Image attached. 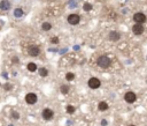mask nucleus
Returning a JSON list of instances; mask_svg holds the SVG:
<instances>
[{"mask_svg": "<svg viewBox=\"0 0 147 126\" xmlns=\"http://www.w3.org/2000/svg\"><path fill=\"white\" fill-rule=\"evenodd\" d=\"M12 88H13V87H12V84H10V83H6V84H5V89H6V90H10Z\"/></svg>", "mask_w": 147, "mask_h": 126, "instance_id": "23", "label": "nucleus"}, {"mask_svg": "<svg viewBox=\"0 0 147 126\" xmlns=\"http://www.w3.org/2000/svg\"><path fill=\"white\" fill-rule=\"evenodd\" d=\"M66 79H67L68 81H72V80L75 79V74H74V73H67Z\"/></svg>", "mask_w": 147, "mask_h": 126, "instance_id": "18", "label": "nucleus"}, {"mask_svg": "<svg viewBox=\"0 0 147 126\" xmlns=\"http://www.w3.org/2000/svg\"><path fill=\"white\" fill-rule=\"evenodd\" d=\"M53 116H54V112H53L51 109H45L43 111V118L45 120H50V119H52Z\"/></svg>", "mask_w": 147, "mask_h": 126, "instance_id": "8", "label": "nucleus"}, {"mask_svg": "<svg viewBox=\"0 0 147 126\" xmlns=\"http://www.w3.org/2000/svg\"><path fill=\"white\" fill-rule=\"evenodd\" d=\"M98 65L101 67V68H108L109 65H110V59L107 57V56H100L98 58Z\"/></svg>", "mask_w": 147, "mask_h": 126, "instance_id": "1", "label": "nucleus"}, {"mask_svg": "<svg viewBox=\"0 0 147 126\" xmlns=\"http://www.w3.org/2000/svg\"><path fill=\"white\" fill-rule=\"evenodd\" d=\"M144 30H145V28H144V26L141 23H136L132 27V31H133L134 35H141L144 33Z\"/></svg>", "mask_w": 147, "mask_h": 126, "instance_id": "5", "label": "nucleus"}, {"mask_svg": "<svg viewBox=\"0 0 147 126\" xmlns=\"http://www.w3.org/2000/svg\"><path fill=\"white\" fill-rule=\"evenodd\" d=\"M37 95H36L35 93H28L25 95V102L28 104H30V105H32V104H35L36 102H37Z\"/></svg>", "mask_w": 147, "mask_h": 126, "instance_id": "2", "label": "nucleus"}, {"mask_svg": "<svg viewBox=\"0 0 147 126\" xmlns=\"http://www.w3.org/2000/svg\"><path fill=\"white\" fill-rule=\"evenodd\" d=\"M92 9V5L90 4V2H85L84 4V10L85 12H88V10H91Z\"/></svg>", "mask_w": 147, "mask_h": 126, "instance_id": "19", "label": "nucleus"}, {"mask_svg": "<svg viewBox=\"0 0 147 126\" xmlns=\"http://www.w3.org/2000/svg\"><path fill=\"white\" fill-rule=\"evenodd\" d=\"M14 15H15V18H21L23 15V10L21 8H16L14 10Z\"/></svg>", "mask_w": 147, "mask_h": 126, "instance_id": "16", "label": "nucleus"}, {"mask_svg": "<svg viewBox=\"0 0 147 126\" xmlns=\"http://www.w3.org/2000/svg\"><path fill=\"white\" fill-rule=\"evenodd\" d=\"M51 42L54 43V44H56V43H59V38L58 37H53L52 39H51Z\"/></svg>", "mask_w": 147, "mask_h": 126, "instance_id": "22", "label": "nucleus"}, {"mask_svg": "<svg viewBox=\"0 0 147 126\" xmlns=\"http://www.w3.org/2000/svg\"><path fill=\"white\" fill-rule=\"evenodd\" d=\"M98 109H99L100 111H105V110H107V109H108V104H107V102H100L99 105H98Z\"/></svg>", "mask_w": 147, "mask_h": 126, "instance_id": "12", "label": "nucleus"}, {"mask_svg": "<svg viewBox=\"0 0 147 126\" xmlns=\"http://www.w3.org/2000/svg\"><path fill=\"white\" fill-rule=\"evenodd\" d=\"M133 21H136V23H145L146 22V15L144 13H136L133 15Z\"/></svg>", "mask_w": 147, "mask_h": 126, "instance_id": "3", "label": "nucleus"}, {"mask_svg": "<svg viewBox=\"0 0 147 126\" xmlns=\"http://www.w3.org/2000/svg\"><path fill=\"white\" fill-rule=\"evenodd\" d=\"M60 90H61V93H62L63 95H67V94L69 93V86H67V84H62Z\"/></svg>", "mask_w": 147, "mask_h": 126, "instance_id": "13", "label": "nucleus"}, {"mask_svg": "<svg viewBox=\"0 0 147 126\" xmlns=\"http://www.w3.org/2000/svg\"><path fill=\"white\" fill-rule=\"evenodd\" d=\"M26 67H28V70H29L30 72H35V71H37V65H36L35 63H29Z\"/></svg>", "mask_w": 147, "mask_h": 126, "instance_id": "14", "label": "nucleus"}, {"mask_svg": "<svg viewBox=\"0 0 147 126\" xmlns=\"http://www.w3.org/2000/svg\"><path fill=\"white\" fill-rule=\"evenodd\" d=\"M39 52H40V50H39L38 46H30L28 49V53L30 56H32V57H37L39 54Z\"/></svg>", "mask_w": 147, "mask_h": 126, "instance_id": "9", "label": "nucleus"}, {"mask_svg": "<svg viewBox=\"0 0 147 126\" xmlns=\"http://www.w3.org/2000/svg\"><path fill=\"white\" fill-rule=\"evenodd\" d=\"M124 99H125V102H128V103H133V102L137 99V96H136V94H134L133 91H128V93L124 95Z\"/></svg>", "mask_w": 147, "mask_h": 126, "instance_id": "7", "label": "nucleus"}, {"mask_svg": "<svg viewBox=\"0 0 147 126\" xmlns=\"http://www.w3.org/2000/svg\"><path fill=\"white\" fill-rule=\"evenodd\" d=\"M42 28H43V30H51V28H52V26L48 23V22H44L43 23V26H42Z\"/></svg>", "mask_w": 147, "mask_h": 126, "instance_id": "17", "label": "nucleus"}, {"mask_svg": "<svg viewBox=\"0 0 147 126\" xmlns=\"http://www.w3.org/2000/svg\"><path fill=\"white\" fill-rule=\"evenodd\" d=\"M47 74H48V71L45 68V67H42V68H39V75L40 76H43V78H46L47 76Z\"/></svg>", "mask_w": 147, "mask_h": 126, "instance_id": "15", "label": "nucleus"}, {"mask_svg": "<svg viewBox=\"0 0 147 126\" xmlns=\"http://www.w3.org/2000/svg\"><path fill=\"white\" fill-rule=\"evenodd\" d=\"M67 112H68L69 115H72V113L75 112V108H74L72 105H68V107H67Z\"/></svg>", "mask_w": 147, "mask_h": 126, "instance_id": "20", "label": "nucleus"}, {"mask_svg": "<svg viewBox=\"0 0 147 126\" xmlns=\"http://www.w3.org/2000/svg\"><path fill=\"white\" fill-rule=\"evenodd\" d=\"M100 84H101V82H100V80H99L98 78H91V79L88 80V87L92 88V89L99 88Z\"/></svg>", "mask_w": 147, "mask_h": 126, "instance_id": "4", "label": "nucleus"}, {"mask_svg": "<svg viewBox=\"0 0 147 126\" xmlns=\"http://www.w3.org/2000/svg\"><path fill=\"white\" fill-rule=\"evenodd\" d=\"M12 117L14 118V119H18L20 118V113H18L17 111H13L12 112Z\"/></svg>", "mask_w": 147, "mask_h": 126, "instance_id": "21", "label": "nucleus"}, {"mask_svg": "<svg viewBox=\"0 0 147 126\" xmlns=\"http://www.w3.org/2000/svg\"><path fill=\"white\" fill-rule=\"evenodd\" d=\"M129 126H134V125H129Z\"/></svg>", "mask_w": 147, "mask_h": 126, "instance_id": "26", "label": "nucleus"}, {"mask_svg": "<svg viewBox=\"0 0 147 126\" xmlns=\"http://www.w3.org/2000/svg\"><path fill=\"white\" fill-rule=\"evenodd\" d=\"M79 21H80V18H79V15H77V14H70L69 16H68V22H69L70 24H72V26L78 24Z\"/></svg>", "mask_w": 147, "mask_h": 126, "instance_id": "6", "label": "nucleus"}, {"mask_svg": "<svg viewBox=\"0 0 147 126\" xmlns=\"http://www.w3.org/2000/svg\"><path fill=\"white\" fill-rule=\"evenodd\" d=\"M101 125H102V126H106V125H107V120L102 119V120H101Z\"/></svg>", "mask_w": 147, "mask_h": 126, "instance_id": "24", "label": "nucleus"}, {"mask_svg": "<svg viewBox=\"0 0 147 126\" xmlns=\"http://www.w3.org/2000/svg\"><path fill=\"white\" fill-rule=\"evenodd\" d=\"M108 37H109V39H110V41H113V42H116V41H118V39L121 38V34L114 30V31H110V33H109V36H108Z\"/></svg>", "mask_w": 147, "mask_h": 126, "instance_id": "10", "label": "nucleus"}, {"mask_svg": "<svg viewBox=\"0 0 147 126\" xmlns=\"http://www.w3.org/2000/svg\"><path fill=\"white\" fill-rule=\"evenodd\" d=\"M10 8V4L8 0H2L0 1V9L1 10H8Z\"/></svg>", "mask_w": 147, "mask_h": 126, "instance_id": "11", "label": "nucleus"}, {"mask_svg": "<svg viewBox=\"0 0 147 126\" xmlns=\"http://www.w3.org/2000/svg\"><path fill=\"white\" fill-rule=\"evenodd\" d=\"M18 61V59L16 58V57H14V59H13V63H17Z\"/></svg>", "mask_w": 147, "mask_h": 126, "instance_id": "25", "label": "nucleus"}]
</instances>
